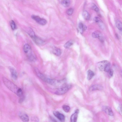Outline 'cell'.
<instances>
[{
	"mask_svg": "<svg viewBox=\"0 0 122 122\" xmlns=\"http://www.w3.org/2000/svg\"><path fill=\"white\" fill-rule=\"evenodd\" d=\"M2 79L4 85L10 91L19 97L23 96V92L21 88L5 77H3Z\"/></svg>",
	"mask_w": 122,
	"mask_h": 122,
	"instance_id": "6da1fadb",
	"label": "cell"
},
{
	"mask_svg": "<svg viewBox=\"0 0 122 122\" xmlns=\"http://www.w3.org/2000/svg\"><path fill=\"white\" fill-rule=\"evenodd\" d=\"M46 82L55 86L60 87L64 85L66 83V81L65 79L57 80L48 78Z\"/></svg>",
	"mask_w": 122,
	"mask_h": 122,
	"instance_id": "7a4b0ae2",
	"label": "cell"
},
{
	"mask_svg": "<svg viewBox=\"0 0 122 122\" xmlns=\"http://www.w3.org/2000/svg\"><path fill=\"white\" fill-rule=\"evenodd\" d=\"M23 50L29 60L31 61L35 60V58L32 53L31 47L29 44H26L24 45Z\"/></svg>",
	"mask_w": 122,
	"mask_h": 122,
	"instance_id": "3957f363",
	"label": "cell"
},
{
	"mask_svg": "<svg viewBox=\"0 0 122 122\" xmlns=\"http://www.w3.org/2000/svg\"><path fill=\"white\" fill-rule=\"evenodd\" d=\"M31 18L41 25H46L47 21L45 19L41 18L39 16L35 15H32Z\"/></svg>",
	"mask_w": 122,
	"mask_h": 122,
	"instance_id": "277c9868",
	"label": "cell"
},
{
	"mask_svg": "<svg viewBox=\"0 0 122 122\" xmlns=\"http://www.w3.org/2000/svg\"><path fill=\"white\" fill-rule=\"evenodd\" d=\"M71 88L70 86L68 85L58 89L55 93L57 95H61L66 93Z\"/></svg>",
	"mask_w": 122,
	"mask_h": 122,
	"instance_id": "5b68a950",
	"label": "cell"
},
{
	"mask_svg": "<svg viewBox=\"0 0 122 122\" xmlns=\"http://www.w3.org/2000/svg\"><path fill=\"white\" fill-rule=\"evenodd\" d=\"M34 70L37 76L42 80L46 82L48 78L41 73L37 68H34Z\"/></svg>",
	"mask_w": 122,
	"mask_h": 122,
	"instance_id": "8992f818",
	"label": "cell"
},
{
	"mask_svg": "<svg viewBox=\"0 0 122 122\" xmlns=\"http://www.w3.org/2000/svg\"><path fill=\"white\" fill-rule=\"evenodd\" d=\"M54 115L60 121L64 122L65 120V117L63 114L59 112L54 111L53 112Z\"/></svg>",
	"mask_w": 122,
	"mask_h": 122,
	"instance_id": "52a82bcc",
	"label": "cell"
},
{
	"mask_svg": "<svg viewBox=\"0 0 122 122\" xmlns=\"http://www.w3.org/2000/svg\"><path fill=\"white\" fill-rule=\"evenodd\" d=\"M9 69L10 73L12 78L15 80H16L17 78V73L16 70L13 67L9 66Z\"/></svg>",
	"mask_w": 122,
	"mask_h": 122,
	"instance_id": "ba28073f",
	"label": "cell"
},
{
	"mask_svg": "<svg viewBox=\"0 0 122 122\" xmlns=\"http://www.w3.org/2000/svg\"><path fill=\"white\" fill-rule=\"evenodd\" d=\"M19 115L21 120L23 122H28L29 118L28 115L22 112L19 113Z\"/></svg>",
	"mask_w": 122,
	"mask_h": 122,
	"instance_id": "9c48e42d",
	"label": "cell"
},
{
	"mask_svg": "<svg viewBox=\"0 0 122 122\" xmlns=\"http://www.w3.org/2000/svg\"><path fill=\"white\" fill-rule=\"evenodd\" d=\"M79 112V110L78 109H77L75 112L72 115L70 118L71 122H76V121Z\"/></svg>",
	"mask_w": 122,
	"mask_h": 122,
	"instance_id": "30bf717a",
	"label": "cell"
},
{
	"mask_svg": "<svg viewBox=\"0 0 122 122\" xmlns=\"http://www.w3.org/2000/svg\"><path fill=\"white\" fill-rule=\"evenodd\" d=\"M102 109L103 111L110 116H112L113 115V112L110 107L105 106L103 107Z\"/></svg>",
	"mask_w": 122,
	"mask_h": 122,
	"instance_id": "8fae6325",
	"label": "cell"
},
{
	"mask_svg": "<svg viewBox=\"0 0 122 122\" xmlns=\"http://www.w3.org/2000/svg\"><path fill=\"white\" fill-rule=\"evenodd\" d=\"M109 62L108 61H104L99 62L98 64V66L100 70L101 71H104L105 66Z\"/></svg>",
	"mask_w": 122,
	"mask_h": 122,
	"instance_id": "7c38bea8",
	"label": "cell"
},
{
	"mask_svg": "<svg viewBox=\"0 0 122 122\" xmlns=\"http://www.w3.org/2000/svg\"><path fill=\"white\" fill-rule=\"evenodd\" d=\"M103 87L99 85H95L92 86L90 88L91 91H94L96 90H101L102 89Z\"/></svg>",
	"mask_w": 122,
	"mask_h": 122,
	"instance_id": "4fadbf2b",
	"label": "cell"
},
{
	"mask_svg": "<svg viewBox=\"0 0 122 122\" xmlns=\"http://www.w3.org/2000/svg\"><path fill=\"white\" fill-rule=\"evenodd\" d=\"M32 39L37 44L41 45L44 42L43 41L36 36Z\"/></svg>",
	"mask_w": 122,
	"mask_h": 122,
	"instance_id": "5bb4252c",
	"label": "cell"
},
{
	"mask_svg": "<svg viewBox=\"0 0 122 122\" xmlns=\"http://www.w3.org/2000/svg\"><path fill=\"white\" fill-rule=\"evenodd\" d=\"M82 16L84 19L86 20H89L90 18V15L88 12L86 11H84L82 13Z\"/></svg>",
	"mask_w": 122,
	"mask_h": 122,
	"instance_id": "9a60e30c",
	"label": "cell"
},
{
	"mask_svg": "<svg viewBox=\"0 0 122 122\" xmlns=\"http://www.w3.org/2000/svg\"><path fill=\"white\" fill-rule=\"evenodd\" d=\"M94 75V74L93 71L90 70H88L87 72V79L88 80H91Z\"/></svg>",
	"mask_w": 122,
	"mask_h": 122,
	"instance_id": "2e32d148",
	"label": "cell"
},
{
	"mask_svg": "<svg viewBox=\"0 0 122 122\" xmlns=\"http://www.w3.org/2000/svg\"><path fill=\"white\" fill-rule=\"evenodd\" d=\"M78 27L80 30L81 32L82 33L83 31L86 29V26L84 25L82 23H80L79 24Z\"/></svg>",
	"mask_w": 122,
	"mask_h": 122,
	"instance_id": "e0dca14e",
	"label": "cell"
},
{
	"mask_svg": "<svg viewBox=\"0 0 122 122\" xmlns=\"http://www.w3.org/2000/svg\"><path fill=\"white\" fill-rule=\"evenodd\" d=\"M102 34L100 31L97 30L93 32L92 34V36L94 38H98Z\"/></svg>",
	"mask_w": 122,
	"mask_h": 122,
	"instance_id": "ac0fdd59",
	"label": "cell"
},
{
	"mask_svg": "<svg viewBox=\"0 0 122 122\" xmlns=\"http://www.w3.org/2000/svg\"><path fill=\"white\" fill-rule=\"evenodd\" d=\"M62 5L64 7H67L69 6L70 4V0H63L61 2Z\"/></svg>",
	"mask_w": 122,
	"mask_h": 122,
	"instance_id": "d6986e66",
	"label": "cell"
},
{
	"mask_svg": "<svg viewBox=\"0 0 122 122\" xmlns=\"http://www.w3.org/2000/svg\"><path fill=\"white\" fill-rule=\"evenodd\" d=\"M73 43V41L71 40H70L66 43L64 45V46L65 48H68L72 45Z\"/></svg>",
	"mask_w": 122,
	"mask_h": 122,
	"instance_id": "ffe728a7",
	"label": "cell"
},
{
	"mask_svg": "<svg viewBox=\"0 0 122 122\" xmlns=\"http://www.w3.org/2000/svg\"><path fill=\"white\" fill-rule=\"evenodd\" d=\"M53 52L55 55L57 56H60L61 54V50L57 48H54L53 50Z\"/></svg>",
	"mask_w": 122,
	"mask_h": 122,
	"instance_id": "44dd1931",
	"label": "cell"
},
{
	"mask_svg": "<svg viewBox=\"0 0 122 122\" xmlns=\"http://www.w3.org/2000/svg\"><path fill=\"white\" fill-rule=\"evenodd\" d=\"M116 25L117 28L120 30H122V25L121 22L119 20H117L116 22Z\"/></svg>",
	"mask_w": 122,
	"mask_h": 122,
	"instance_id": "7402d4cb",
	"label": "cell"
},
{
	"mask_svg": "<svg viewBox=\"0 0 122 122\" xmlns=\"http://www.w3.org/2000/svg\"><path fill=\"white\" fill-rule=\"evenodd\" d=\"M28 33L32 38L36 36L34 32L31 28L29 29L28 31Z\"/></svg>",
	"mask_w": 122,
	"mask_h": 122,
	"instance_id": "603a6c76",
	"label": "cell"
},
{
	"mask_svg": "<svg viewBox=\"0 0 122 122\" xmlns=\"http://www.w3.org/2000/svg\"><path fill=\"white\" fill-rule=\"evenodd\" d=\"M62 108L64 111L66 112H69L70 110V107L68 106L64 105L62 106Z\"/></svg>",
	"mask_w": 122,
	"mask_h": 122,
	"instance_id": "cb8c5ba5",
	"label": "cell"
},
{
	"mask_svg": "<svg viewBox=\"0 0 122 122\" xmlns=\"http://www.w3.org/2000/svg\"><path fill=\"white\" fill-rule=\"evenodd\" d=\"M110 64L109 62L105 66L104 71L106 72H108L110 70Z\"/></svg>",
	"mask_w": 122,
	"mask_h": 122,
	"instance_id": "d4e9b609",
	"label": "cell"
},
{
	"mask_svg": "<svg viewBox=\"0 0 122 122\" xmlns=\"http://www.w3.org/2000/svg\"><path fill=\"white\" fill-rule=\"evenodd\" d=\"M92 9L96 11V12H98L99 11V10L97 6L94 4H92L91 6Z\"/></svg>",
	"mask_w": 122,
	"mask_h": 122,
	"instance_id": "484cf974",
	"label": "cell"
},
{
	"mask_svg": "<svg viewBox=\"0 0 122 122\" xmlns=\"http://www.w3.org/2000/svg\"><path fill=\"white\" fill-rule=\"evenodd\" d=\"M10 25L11 28L13 30H14L15 29L16 27V25L14 21L12 20L11 21Z\"/></svg>",
	"mask_w": 122,
	"mask_h": 122,
	"instance_id": "4316f807",
	"label": "cell"
},
{
	"mask_svg": "<svg viewBox=\"0 0 122 122\" xmlns=\"http://www.w3.org/2000/svg\"><path fill=\"white\" fill-rule=\"evenodd\" d=\"M73 12V9L72 8L68 9L66 11V13L68 15H72Z\"/></svg>",
	"mask_w": 122,
	"mask_h": 122,
	"instance_id": "83f0119b",
	"label": "cell"
},
{
	"mask_svg": "<svg viewBox=\"0 0 122 122\" xmlns=\"http://www.w3.org/2000/svg\"><path fill=\"white\" fill-rule=\"evenodd\" d=\"M25 99V97L23 95L22 96L20 97V98L19 100V102L20 103H21Z\"/></svg>",
	"mask_w": 122,
	"mask_h": 122,
	"instance_id": "f1b7e54d",
	"label": "cell"
},
{
	"mask_svg": "<svg viewBox=\"0 0 122 122\" xmlns=\"http://www.w3.org/2000/svg\"><path fill=\"white\" fill-rule=\"evenodd\" d=\"M94 20L97 23L101 21L100 19L97 17H95L94 18Z\"/></svg>",
	"mask_w": 122,
	"mask_h": 122,
	"instance_id": "f546056e",
	"label": "cell"
},
{
	"mask_svg": "<svg viewBox=\"0 0 122 122\" xmlns=\"http://www.w3.org/2000/svg\"><path fill=\"white\" fill-rule=\"evenodd\" d=\"M109 74L111 76H112L113 75V71L112 69H111L109 71Z\"/></svg>",
	"mask_w": 122,
	"mask_h": 122,
	"instance_id": "4dcf8cb0",
	"label": "cell"
},
{
	"mask_svg": "<svg viewBox=\"0 0 122 122\" xmlns=\"http://www.w3.org/2000/svg\"><path fill=\"white\" fill-rule=\"evenodd\" d=\"M50 118L51 119V120L52 121L54 122H57L55 119H54V118L52 117H51Z\"/></svg>",
	"mask_w": 122,
	"mask_h": 122,
	"instance_id": "1f68e13d",
	"label": "cell"
}]
</instances>
